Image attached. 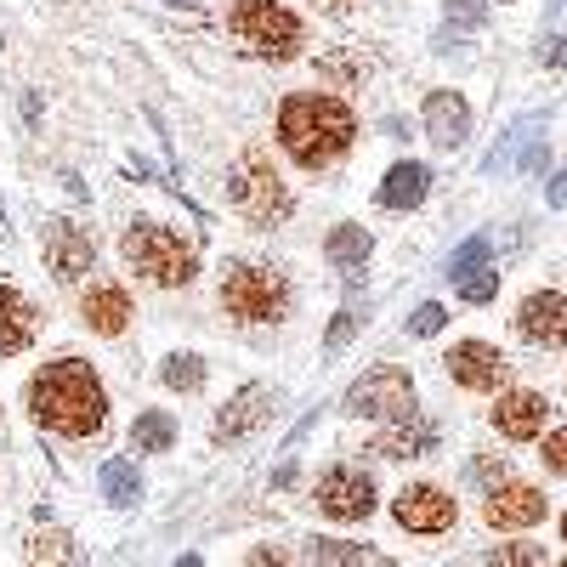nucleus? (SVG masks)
I'll list each match as a JSON object with an SVG mask.
<instances>
[{
  "label": "nucleus",
  "instance_id": "1",
  "mask_svg": "<svg viewBox=\"0 0 567 567\" xmlns=\"http://www.w3.org/2000/svg\"><path fill=\"white\" fill-rule=\"evenodd\" d=\"M29 414L40 425H52V432H63V437H91V432H103V420H109V392H103L91 363L58 358L29 381Z\"/></svg>",
  "mask_w": 567,
  "mask_h": 567
},
{
  "label": "nucleus",
  "instance_id": "2",
  "mask_svg": "<svg viewBox=\"0 0 567 567\" xmlns=\"http://www.w3.org/2000/svg\"><path fill=\"white\" fill-rule=\"evenodd\" d=\"M358 136V120L341 97H329V91H301L278 109V142L290 148V159L301 171H323L336 165Z\"/></svg>",
  "mask_w": 567,
  "mask_h": 567
},
{
  "label": "nucleus",
  "instance_id": "3",
  "mask_svg": "<svg viewBox=\"0 0 567 567\" xmlns=\"http://www.w3.org/2000/svg\"><path fill=\"white\" fill-rule=\"evenodd\" d=\"M120 250H125V267L142 272L148 284H159V290H182V284H194V272H199L194 250H187L176 233L159 227V221H136Z\"/></svg>",
  "mask_w": 567,
  "mask_h": 567
},
{
  "label": "nucleus",
  "instance_id": "4",
  "mask_svg": "<svg viewBox=\"0 0 567 567\" xmlns=\"http://www.w3.org/2000/svg\"><path fill=\"white\" fill-rule=\"evenodd\" d=\"M221 307L239 323H278L284 307H290V284H284V272H272V267L233 261L221 272Z\"/></svg>",
  "mask_w": 567,
  "mask_h": 567
},
{
  "label": "nucleus",
  "instance_id": "5",
  "mask_svg": "<svg viewBox=\"0 0 567 567\" xmlns=\"http://www.w3.org/2000/svg\"><path fill=\"white\" fill-rule=\"evenodd\" d=\"M227 29L239 34L256 58H296L301 52V18L278 0H233Z\"/></svg>",
  "mask_w": 567,
  "mask_h": 567
},
{
  "label": "nucleus",
  "instance_id": "6",
  "mask_svg": "<svg viewBox=\"0 0 567 567\" xmlns=\"http://www.w3.org/2000/svg\"><path fill=\"white\" fill-rule=\"evenodd\" d=\"M347 414H363V420H403V414H414V381H409V369L381 363V369L358 374V381L347 386Z\"/></svg>",
  "mask_w": 567,
  "mask_h": 567
},
{
  "label": "nucleus",
  "instance_id": "7",
  "mask_svg": "<svg viewBox=\"0 0 567 567\" xmlns=\"http://www.w3.org/2000/svg\"><path fill=\"white\" fill-rule=\"evenodd\" d=\"M227 199L239 205V216H250L261 227L278 221V216H290V194H284V182H278V171H272V159L261 148L245 154L239 176H233V187H227Z\"/></svg>",
  "mask_w": 567,
  "mask_h": 567
},
{
  "label": "nucleus",
  "instance_id": "8",
  "mask_svg": "<svg viewBox=\"0 0 567 567\" xmlns=\"http://www.w3.org/2000/svg\"><path fill=\"white\" fill-rule=\"evenodd\" d=\"M511 329L539 352H561L567 347V296L561 290H528L523 301H516Z\"/></svg>",
  "mask_w": 567,
  "mask_h": 567
},
{
  "label": "nucleus",
  "instance_id": "9",
  "mask_svg": "<svg viewBox=\"0 0 567 567\" xmlns=\"http://www.w3.org/2000/svg\"><path fill=\"white\" fill-rule=\"evenodd\" d=\"M545 511H550L545 488L505 477V483H499V488H488V499H483V523H488V528H499V534H523V528L545 523Z\"/></svg>",
  "mask_w": 567,
  "mask_h": 567
},
{
  "label": "nucleus",
  "instance_id": "10",
  "mask_svg": "<svg viewBox=\"0 0 567 567\" xmlns=\"http://www.w3.org/2000/svg\"><path fill=\"white\" fill-rule=\"evenodd\" d=\"M392 516H398V528H409V534H449L454 516H460V505H454V494L437 488V483H409V488H398Z\"/></svg>",
  "mask_w": 567,
  "mask_h": 567
},
{
  "label": "nucleus",
  "instance_id": "11",
  "mask_svg": "<svg viewBox=\"0 0 567 567\" xmlns=\"http://www.w3.org/2000/svg\"><path fill=\"white\" fill-rule=\"evenodd\" d=\"M318 511L329 516V523H363V516L374 511V483L363 477L358 465H336L318 477Z\"/></svg>",
  "mask_w": 567,
  "mask_h": 567
},
{
  "label": "nucleus",
  "instance_id": "12",
  "mask_svg": "<svg viewBox=\"0 0 567 567\" xmlns=\"http://www.w3.org/2000/svg\"><path fill=\"white\" fill-rule=\"evenodd\" d=\"M443 369H449V381L465 386V392H499L505 374H511V363H505V352L494 341H454Z\"/></svg>",
  "mask_w": 567,
  "mask_h": 567
},
{
  "label": "nucleus",
  "instance_id": "13",
  "mask_svg": "<svg viewBox=\"0 0 567 567\" xmlns=\"http://www.w3.org/2000/svg\"><path fill=\"white\" fill-rule=\"evenodd\" d=\"M545 420H550V398L534 392V386H511V392H499V403H494V432L511 437V443L545 437Z\"/></svg>",
  "mask_w": 567,
  "mask_h": 567
},
{
  "label": "nucleus",
  "instance_id": "14",
  "mask_svg": "<svg viewBox=\"0 0 567 567\" xmlns=\"http://www.w3.org/2000/svg\"><path fill=\"white\" fill-rule=\"evenodd\" d=\"M40 239H45V261H52V272H58L63 284L85 278V272H91V261H97V245H91V233H85V227H74V221H63V216L45 221Z\"/></svg>",
  "mask_w": 567,
  "mask_h": 567
},
{
  "label": "nucleus",
  "instance_id": "15",
  "mask_svg": "<svg viewBox=\"0 0 567 567\" xmlns=\"http://www.w3.org/2000/svg\"><path fill=\"white\" fill-rule=\"evenodd\" d=\"M267 420H272V392L267 386H245L216 414V443H239V437H250L256 425H267Z\"/></svg>",
  "mask_w": 567,
  "mask_h": 567
},
{
  "label": "nucleus",
  "instance_id": "16",
  "mask_svg": "<svg viewBox=\"0 0 567 567\" xmlns=\"http://www.w3.org/2000/svg\"><path fill=\"white\" fill-rule=\"evenodd\" d=\"M80 318H85V329H97V336H120V329L131 323L125 284H91L85 301H80Z\"/></svg>",
  "mask_w": 567,
  "mask_h": 567
},
{
  "label": "nucleus",
  "instance_id": "17",
  "mask_svg": "<svg viewBox=\"0 0 567 567\" xmlns=\"http://www.w3.org/2000/svg\"><path fill=\"white\" fill-rule=\"evenodd\" d=\"M432 449H437V425L414 420V414L392 420L386 432L374 437V454H381V460H414V454H432Z\"/></svg>",
  "mask_w": 567,
  "mask_h": 567
},
{
  "label": "nucleus",
  "instance_id": "18",
  "mask_svg": "<svg viewBox=\"0 0 567 567\" xmlns=\"http://www.w3.org/2000/svg\"><path fill=\"white\" fill-rule=\"evenodd\" d=\"M34 329H40V318H34L29 296L12 290V284H0V358L23 352V347L34 341Z\"/></svg>",
  "mask_w": 567,
  "mask_h": 567
},
{
  "label": "nucleus",
  "instance_id": "19",
  "mask_svg": "<svg viewBox=\"0 0 567 567\" xmlns=\"http://www.w3.org/2000/svg\"><path fill=\"white\" fill-rule=\"evenodd\" d=\"M425 131H432V142H443V148L465 142L471 114H465V103L454 97V91H432V97H425Z\"/></svg>",
  "mask_w": 567,
  "mask_h": 567
},
{
  "label": "nucleus",
  "instance_id": "20",
  "mask_svg": "<svg viewBox=\"0 0 567 567\" xmlns=\"http://www.w3.org/2000/svg\"><path fill=\"white\" fill-rule=\"evenodd\" d=\"M425 182H432V171H425V165H392L386 171V182H381V205L386 210H409V205H420L425 199Z\"/></svg>",
  "mask_w": 567,
  "mask_h": 567
},
{
  "label": "nucleus",
  "instance_id": "21",
  "mask_svg": "<svg viewBox=\"0 0 567 567\" xmlns=\"http://www.w3.org/2000/svg\"><path fill=\"white\" fill-rule=\"evenodd\" d=\"M131 443H136V454H165L176 443V420L165 409H142L131 425Z\"/></svg>",
  "mask_w": 567,
  "mask_h": 567
},
{
  "label": "nucleus",
  "instance_id": "22",
  "mask_svg": "<svg viewBox=\"0 0 567 567\" xmlns=\"http://www.w3.org/2000/svg\"><path fill=\"white\" fill-rule=\"evenodd\" d=\"M29 567H80V545L63 528H45L29 539Z\"/></svg>",
  "mask_w": 567,
  "mask_h": 567
},
{
  "label": "nucleus",
  "instance_id": "23",
  "mask_svg": "<svg viewBox=\"0 0 567 567\" xmlns=\"http://www.w3.org/2000/svg\"><path fill=\"white\" fill-rule=\"evenodd\" d=\"M323 250H329V261H336L341 272H352V267H363V256H369V233L347 221V227L329 233V245H323Z\"/></svg>",
  "mask_w": 567,
  "mask_h": 567
},
{
  "label": "nucleus",
  "instance_id": "24",
  "mask_svg": "<svg viewBox=\"0 0 567 567\" xmlns=\"http://www.w3.org/2000/svg\"><path fill=\"white\" fill-rule=\"evenodd\" d=\"M103 494H109L114 505H136V499H142V477H136L131 460H109V465H103Z\"/></svg>",
  "mask_w": 567,
  "mask_h": 567
},
{
  "label": "nucleus",
  "instance_id": "25",
  "mask_svg": "<svg viewBox=\"0 0 567 567\" xmlns=\"http://www.w3.org/2000/svg\"><path fill=\"white\" fill-rule=\"evenodd\" d=\"M307 567H363V545H352V539H312L307 545Z\"/></svg>",
  "mask_w": 567,
  "mask_h": 567
},
{
  "label": "nucleus",
  "instance_id": "26",
  "mask_svg": "<svg viewBox=\"0 0 567 567\" xmlns=\"http://www.w3.org/2000/svg\"><path fill=\"white\" fill-rule=\"evenodd\" d=\"M165 386H176V392H199V386H205V363H199L194 352L165 358Z\"/></svg>",
  "mask_w": 567,
  "mask_h": 567
},
{
  "label": "nucleus",
  "instance_id": "27",
  "mask_svg": "<svg viewBox=\"0 0 567 567\" xmlns=\"http://www.w3.org/2000/svg\"><path fill=\"white\" fill-rule=\"evenodd\" d=\"M488 567H545V545H528V539L494 545L488 550Z\"/></svg>",
  "mask_w": 567,
  "mask_h": 567
},
{
  "label": "nucleus",
  "instance_id": "28",
  "mask_svg": "<svg viewBox=\"0 0 567 567\" xmlns=\"http://www.w3.org/2000/svg\"><path fill=\"white\" fill-rule=\"evenodd\" d=\"M545 471L550 477H567V425H556V432H545V449H539Z\"/></svg>",
  "mask_w": 567,
  "mask_h": 567
},
{
  "label": "nucleus",
  "instance_id": "29",
  "mask_svg": "<svg viewBox=\"0 0 567 567\" xmlns=\"http://www.w3.org/2000/svg\"><path fill=\"white\" fill-rule=\"evenodd\" d=\"M494 290H499V272H494V267H477V272L460 278V296H465V301H488Z\"/></svg>",
  "mask_w": 567,
  "mask_h": 567
},
{
  "label": "nucleus",
  "instance_id": "30",
  "mask_svg": "<svg viewBox=\"0 0 567 567\" xmlns=\"http://www.w3.org/2000/svg\"><path fill=\"white\" fill-rule=\"evenodd\" d=\"M477 267H488V239H471V245H465V250L449 261V278L460 284L465 272H477Z\"/></svg>",
  "mask_w": 567,
  "mask_h": 567
},
{
  "label": "nucleus",
  "instance_id": "31",
  "mask_svg": "<svg viewBox=\"0 0 567 567\" xmlns=\"http://www.w3.org/2000/svg\"><path fill=\"white\" fill-rule=\"evenodd\" d=\"M437 329H443V307L425 301V307L414 312V336H437Z\"/></svg>",
  "mask_w": 567,
  "mask_h": 567
},
{
  "label": "nucleus",
  "instance_id": "32",
  "mask_svg": "<svg viewBox=\"0 0 567 567\" xmlns=\"http://www.w3.org/2000/svg\"><path fill=\"white\" fill-rule=\"evenodd\" d=\"M245 567H290V556H284V550H278V545H256V550H250V561H245Z\"/></svg>",
  "mask_w": 567,
  "mask_h": 567
},
{
  "label": "nucleus",
  "instance_id": "33",
  "mask_svg": "<svg viewBox=\"0 0 567 567\" xmlns=\"http://www.w3.org/2000/svg\"><path fill=\"white\" fill-rule=\"evenodd\" d=\"M352 323H358V312H341V318H336V329H329V347H347Z\"/></svg>",
  "mask_w": 567,
  "mask_h": 567
},
{
  "label": "nucleus",
  "instance_id": "34",
  "mask_svg": "<svg viewBox=\"0 0 567 567\" xmlns=\"http://www.w3.org/2000/svg\"><path fill=\"white\" fill-rule=\"evenodd\" d=\"M176 567H205V561H199V556H182V561H176Z\"/></svg>",
  "mask_w": 567,
  "mask_h": 567
},
{
  "label": "nucleus",
  "instance_id": "35",
  "mask_svg": "<svg viewBox=\"0 0 567 567\" xmlns=\"http://www.w3.org/2000/svg\"><path fill=\"white\" fill-rule=\"evenodd\" d=\"M561 545H567V511H561Z\"/></svg>",
  "mask_w": 567,
  "mask_h": 567
},
{
  "label": "nucleus",
  "instance_id": "36",
  "mask_svg": "<svg viewBox=\"0 0 567 567\" xmlns=\"http://www.w3.org/2000/svg\"><path fill=\"white\" fill-rule=\"evenodd\" d=\"M0 233H7V210H0Z\"/></svg>",
  "mask_w": 567,
  "mask_h": 567
},
{
  "label": "nucleus",
  "instance_id": "37",
  "mask_svg": "<svg viewBox=\"0 0 567 567\" xmlns=\"http://www.w3.org/2000/svg\"><path fill=\"white\" fill-rule=\"evenodd\" d=\"M556 567H567V561H556Z\"/></svg>",
  "mask_w": 567,
  "mask_h": 567
}]
</instances>
